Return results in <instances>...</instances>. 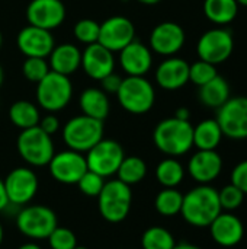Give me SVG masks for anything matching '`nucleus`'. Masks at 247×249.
<instances>
[{
  "instance_id": "f257e3e1",
  "label": "nucleus",
  "mask_w": 247,
  "mask_h": 249,
  "mask_svg": "<svg viewBox=\"0 0 247 249\" xmlns=\"http://www.w3.org/2000/svg\"><path fill=\"white\" fill-rule=\"evenodd\" d=\"M221 212L218 191L211 185L199 184L183 196L181 214L194 228H208Z\"/></svg>"
},
{
  "instance_id": "f03ea898",
  "label": "nucleus",
  "mask_w": 247,
  "mask_h": 249,
  "mask_svg": "<svg viewBox=\"0 0 247 249\" xmlns=\"http://www.w3.org/2000/svg\"><path fill=\"white\" fill-rule=\"evenodd\" d=\"M153 142L169 158L183 156L194 147V125L176 117L166 118L156 125Z\"/></svg>"
},
{
  "instance_id": "7ed1b4c3",
  "label": "nucleus",
  "mask_w": 247,
  "mask_h": 249,
  "mask_svg": "<svg viewBox=\"0 0 247 249\" xmlns=\"http://www.w3.org/2000/svg\"><path fill=\"white\" fill-rule=\"evenodd\" d=\"M96 198L100 216L109 223H119L130 214L132 204L131 187L119 179L106 181Z\"/></svg>"
},
{
  "instance_id": "20e7f679",
  "label": "nucleus",
  "mask_w": 247,
  "mask_h": 249,
  "mask_svg": "<svg viewBox=\"0 0 247 249\" xmlns=\"http://www.w3.org/2000/svg\"><path fill=\"white\" fill-rule=\"evenodd\" d=\"M119 105L130 114L148 112L156 102V90L144 76H127L116 92Z\"/></svg>"
},
{
  "instance_id": "39448f33",
  "label": "nucleus",
  "mask_w": 247,
  "mask_h": 249,
  "mask_svg": "<svg viewBox=\"0 0 247 249\" xmlns=\"http://www.w3.org/2000/svg\"><path fill=\"white\" fill-rule=\"evenodd\" d=\"M103 139V121L87 115H76L63 127V140L71 150L86 153Z\"/></svg>"
},
{
  "instance_id": "423d86ee",
  "label": "nucleus",
  "mask_w": 247,
  "mask_h": 249,
  "mask_svg": "<svg viewBox=\"0 0 247 249\" xmlns=\"http://www.w3.org/2000/svg\"><path fill=\"white\" fill-rule=\"evenodd\" d=\"M19 156L33 168L47 166L54 156V143L49 134L44 133L38 125L22 130L17 142Z\"/></svg>"
},
{
  "instance_id": "0eeeda50",
  "label": "nucleus",
  "mask_w": 247,
  "mask_h": 249,
  "mask_svg": "<svg viewBox=\"0 0 247 249\" xmlns=\"http://www.w3.org/2000/svg\"><path fill=\"white\" fill-rule=\"evenodd\" d=\"M16 226L23 236L41 241L51 235V232L58 226V222L55 213L49 207L33 204L19 209L16 214Z\"/></svg>"
},
{
  "instance_id": "6e6552de",
  "label": "nucleus",
  "mask_w": 247,
  "mask_h": 249,
  "mask_svg": "<svg viewBox=\"0 0 247 249\" xmlns=\"http://www.w3.org/2000/svg\"><path fill=\"white\" fill-rule=\"evenodd\" d=\"M73 95V86L68 76L48 71V74L36 83V101L38 105L48 111L57 112L64 109Z\"/></svg>"
},
{
  "instance_id": "1a4fd4ad",
  "label": "nucleus",
  "mask_w": 247,
  "mask_h": 249,
  "mask_svg": "<svg viewBox=\"0 0 247 249\" xmlns=\"http://www.w3.org/2000/svg\"><path fill=\"white\" fill-rule=\"evenodd\" d=\"M234 50V39L229 29L217 26L205 31L197 44V53L199 60L211 63L214 66L227 61Z\"/></svg>"
},
{
  "instance_id": "9d476101",
  "label": "nucleus",
  "mask_w": 247,
  "mask_h": 249,
  "mask_svg": "<svg viewBox=\"0 0 247 249\" xmlns=\"http://www.w3.org/2000/svg\"><path fill=\"white\" fill-rule=\"evenodd\" d=\"M87 169L103 177L116 175L118 168L125 158L122 146L112 139H102L90 150L86 152Z\"/></svg>"
},
{
  "instance_id": "9b49d317",
  "label": "nucleus",
  "mask_w": 247,
  "mask_h": 249,
  "mask_svg": "<svg viewBox=\"0 0 247 249\" xmlns=\"http://www.w3.org/2000/svg\"><path fill=\"white\" fill-rule=\"evenodd\" d=\"M223 134L231 140L247 139V96L229 98L217 109L215 117Z\"/></svg>"
},
{
  "instance_id": "f8f14e48",
  "label": "nucleus",
  "mask_w": 247,
  "mask_h": 249,
  "mask_svg": "<svg viewBox=\"0 0 247 249\" xmlns=\"http://www.w3.org/2000/svg\"><path fill=\"white\" fill-rule=\"evenodd\" d=\"M9 204L23 207L33 200L38 193L39 181L36 174L26 166L15 168L3 179Z\"/></svg>"
},
{
  "instance_id": "ddd939ff",
  "label": "nucleus",
  "mask_w": 247,
  "mask_h": 249,
  "mask_svg": "<svg viewBox=\"0 0 247 249\" xmlns=\"http://www.w3.org/2000/svg\"><path fill=\"white\" fill-rule=\"evenodd\" d=\"M47 166L51 177L64 185H77L79 179L87 171V163L83 153L71 149L54 153Z\"/></svg>"
},
{
  "instance_id": "4468645a",
  "label": "nucleus",
  "mask_w": 247,
  "mask_h": 249,
  "mask_svg": "<svg viewBox=\"0 0 247 249\" xmlns=\"http://www.w3.org/2000/svg\"><path fill=\"white\" fill-rule=\"evenodd\" d=\"M135 39L134 23L125 16H111L99 23L98 42L112 53H119Z\"/></svg>"
},
{
  "instance_id": "2eb2a0df",
  "label": "nucleus",
  "mask_w": 247,
  "mask_h": 249,
  "mask_svg": "<svg viewBox=\"0 0 247 249\" xmlns=\"http://www.w3.org/2000/svg\"><path fill=\"white\" fill-rule=\"evenodd\" d=\"M185 31L176 22H162L150 34V50L163 57H172L185 45Z\"/></svg>"
},
{
  "instance_id": "dca6fc26",
  "label": "nucleus",
  "mask_w": 247,
  "mask_h": 249,
  "mask_svg": "<svg viewBox=\"0 0 247 249\" xmlns=\"http://www.w3.org/2000/svg\"><path fill=\"white\" fill-rule=\"evenodd\" d=\"M28 23L47 31L58 28L66 19V7L61 0H32L26 7Z\"/></svg>"
},
{
  "instance_id": "f3484780",
  "label": "nucleus",
  "mask_w": 247,
  "mask_h": 249,
  "mask_svg": "<svg viewBox=\"0 0 247 249\" xmlns=\"http://www.w3.org/2000/svg\"><path fill=\"white\" fill-rule=\"evenodd\" d=\"M19 51L25 57H42L47 58L55 47L51 31L28 25L20 29L16 38Z\"/></svg>"
},
{
  "instance_id": "a211bd4d",
  "label": "nucleus",
  "mask_w": 247,
  "mask_h": 249,
  "mask_svg": "<svg viewBox=\"0 0 247 249\" xmlns=\"http://www.w3.org/2000/svg\"><path fill=\"white\" fill-rule=\"evenodd\" d=\"M213 241L223 248H233L243 241L245 225L231 212H221L208 226Z\"/></svg>"
},
{
  "instance_id": "6ab92c4d",
  "label": "nucleus",
  "mask_w": 247,
  "mask_h": 249,
  "mask_svg": "<svg viewBox=\"0 0 247 249\" xmlns=\"http://www.w3.org/2000/svg\"><path fill=\"white\" fill-rule=\"evenodd\" d=\"M223 171V159L217 150H198L188 162V174L194 181L210 185Z\"/></svg>"
},
{
  "instance_id": "aec40b11",
  "label": "nucleus",
  "mask_w": 247,
  "mask_h": 249,
  "mask_svg": "<svg viewBox=\"0 0 247 249\" xmlns=\"http://www.w3.org/2000/svg\"><path fill=\"white\" fill-rule=\"evenodd\" d=\"M82 67L90 79L102 80L115 70L114 53L99 42L86 45L82 53Z\"/></svg>"
},
{
  "instance_id": "412c9836",
  "label": "nucleus",
  "mask_w": 247,
  "mask_h": 249,
  "mask_svg": "<svg viewBox=\"0 0 247 249\" xmlns=\"http://www.w3.org/2000/svg\"><path fill=\"white\" fill-rule=\"evenodd\" d=\"M119 64L128 76H146L153 66L150 47L134 39L119 51Z\"/></svg>"
},
{
  "instance_id": "4be33fe9",
  "label": "nucleus",
  "mask_w": 247,
  "mask_h": 249,
  "mask_svg": "<svg viewBox=\"0 0 247 249\" xmlns=\"http://www.w3.org/2000/svg\"><path fill=\"white\" fill-rule=\"evenodd\" d=\"M156 82L162 89L178 90L189 82V64L179 57H167L156 69Z\"/></svg>"
},
{
  "instance_id": "5701e85b",
  "label": "nucleus",
  "mask_w": 247,
  "mask_h": 249,
  "mask_svg": "<svg viewBox=\"0 0 247 249\" xmlns=\"http://www.w3.org/2000/svg\"><path fill=\"white\" fill-rule=\"evenodd\" d=\"M48 57L49 70L64 76L76 73L82 66V51L70 42L55 45Z\"/></svg>"
},
{
  "instance_id": "b1692460",
  "label": "nucleus",
  "mask_w": 247,
  "mask_h": 249,
  "mask_svg": "<svg viewBox=\"0 0 247 249\" xmlns=\"http://www.w3.org/2000/svg\"><path fill=\"white\" fill-rule=\"evenodd\" d=\"M79 105L83 115L92 117L99 121H105L111 111L108 95L99 88H87L80 93Z\"/></svg>"
},
{
  "instance_id": "393cba45",
  "label": "nucleus",
  "mask_w": 247,
  "mask_h": 249,
  "mask_svg": "<svg viewBox=\"0 0 247 249\" xmlns=\"http://www.w3.org/2000/svg\"><path fill=\"white\" fill-rule=\"evenodd\" d=\"M198 98L202 105L218 109L230 98V85L223 76L217 74L213 80L199 88Z\"/></svg>"
},
{
  "instance_id": "a878e982",
  "label": "nucleus",
  "mask_w": 247,
  "mask_h": 249,
  "mask_svg": "<svg viewBox=\"0 0 247 249\" xmlns=\"http://www.w3.org/2000/svg\"><path fill=\"white\" fill-rule=\"evenodd\" d=\"M224 134L215 118L201 121L194 127V146L198 150H217Z\"/></svg>"
},
{
  "instance_id": "bb28decb",
  "label": "nucleus",
  "mask_w": 247,
  "mask_h": 249,
  "mask_svg": "<svg viewBox=\"0 0 247 249\" xmlns=\"http://www.w3.org/2000/svg\"><path fill=\"white\" fill-rule=\"evenodd\" d=\"M204 13L210 22L218 26H226L236 19L239 3L236 0H205Z\"/></svg>"
},
{
  "instance_id": "cd10ccee",
  "label": "nucleus",
  "mask_w": 247,
  "mask_h": 249,
  "mask_svg": "<svg viewBox=\"0 0 247 249\" xmlns=\"http://www.w3.org/2000/svg\"><path fill=\"white\" fill-rule=\"evenodd\" d=\"M9 120L17 128L26 130L38 125L41 114L35 104L29 101H16L9 108Z\"/></svg>"
},
{
  "instance_id": "c85d7f7f",
  "label": "nucleus",
  "mask_w": 247,
  "mask_h": 249,
  "mask_svg": "<svg viewBox=\"0 0 247 249\" xmlns=\"http://www.w3.org/2000/svg\"><path fill=\"white\" fill-rule=\"evenodd\" d=\"M156 178L163 188H176L185 178V168L176 158H166L157 165Z\"/></svg>"
},
{
  "instance_id": "c756f323",
  "label": "nucleus",
  "mask_w": 247,
  "mask_h": 249,
  "mask_svg": "<svg viewBox=\"0 0 247 249\" xmlns=\"http://www.w3.org/2000/svg\"><path fill=\"white\" fill-rule=\"evenodd\" d=\"M118 178L121 182L127 184V185H135L138 182H141L146 175H147V165L146 162L138 158V156H125L118 168L116 172Z\"/></svg>"
},
{
  "instance_id": "7c9ffc66",
  "label": "nucleus",
  "mask_w": 247,
  "mask_h": 249,
  "mask_svg": "<svg viewBox=\"0 0 247 249\" xmlns=\"http://www.w3.org/2000/svg\"><path fill=\"white\" fill-rule=\"evenodd\" d=\"M183 203V194L176 188H163L154 200V207L159 214L165 217H173L181 214Z\"/></svg>"
},
{
  "instance_id": "2f4dec72",
  "label": "nucleus",
  "mask_w": 247,
  "mask_h": 249,
  "mask_svg": "<svg viewBox=\"0 0 247 249\" xmlns=\"http://www.w3.org/2000/svg\"><path fill=\"white\" fill-rule=\"evenodd\" d=\"M175 245L173 235L162 226H151L141 236L143 249H173Z\"/></svg>"
},
{
  "instance_id": "473e14b6",
  "label": "nucleus",
  "mask_w": 247,
  "mask_h": 249,
  "mask_svg": "<svg viewBox=\"0 0 247 249\" xmlns=\"http://www.w3.org/2000/svg\"><path fill=\"white\" fill-rule=\"evenodd\" d=\"M49 71V64L42 57H26L22 64V73L25 79L32 83L41 82Z\"/></svg>"
},
{
  "instance_id": "72a5a7b5",
  "label": "nucleus",
  "mask_w": 247,
  "mask_h": 249,
  "mask_svg": "<svg viewBox=\"0 0 247 249\" xmlns=\"http://www.w3.org/2000/svg\"><path fill=\"white\" fill-rule=\"evenodd\" d=\"M217 74V67L204 60H198L194 64H189V82H192L198 88L213 80Z\"/></svg>"
},
{
  "instance_id": "f704fd0d",
  "label": "nucleus",
  "mask_w": 247,
  "mask_h": 249,
  "mask_svg": "<svg viewBox=\"0 0 247 249\" xmlns=\"http://www.w3.org/2000/svg\"><path fill=\"white\" fill-rule=\"evenodd\" d=\"M218 198L223 212H234L242 207L245 201V193L234 184H229L218 191Z\"/></svg>"
},
{
  "instance_id": "c9c22d12",
  "label": "nucleus",
  "mask_w": 247,
  "mask_h": 249,
  "mask_svg": "<svg viewBox=\"0 0 247 249\" xmlns=\"http://www.w3.org/2000/svg\"><path fill=\"white\" fill-rule=\"evenodd\" d=\"M74 36L79 42L90 45L98 42L99 38V23L93 19H80L74 25Z\"/></svg>"
},
{
  "instance_id": "e433bc0d",
  "label": "nucleus",
  "mask_w": 247,
  "mask_h": 249,
  "mask_svg": "<svg viewBox=\"0 0 247 249\" xmlns=\"http://www.w3.org/2000/svg\"><path fill=\"white\" fill-rule=\"evenodd\" d=\"M47 239L51 249H73L77 247L76 235L70 229L61 226H57Z\"/></svg>"
},
{
  "instance_id": "4c0bfd02",
  "label": "nucleus",
  "mask_w": 247,
  "mask_h": 249,
  "mask_svg": "<svg viewBox=\"0 0 247 249\" xmlns=\"http://www.w3.org/2000/svg\"><path fill=\"white\" fill-rule=\"evenodd\" d=\"M105 178L92 172V171H86L84 175L79 179L77 182V187L80 188V191L87 196V197H98L105 185Z\"/></svg>"
},
{
  "instance_id": "58836bf2",
  "label": "nucleus",
  "mask_w": 247,
  "mask_h": 249,
  "mask_svg": "<svg viewBox=\"0 0 247 249\" xmlns=\"http://www.w3.org/2000/svg\"><path fill=\"white\" fill-rule=\"evenodd\" d=\"M231 184L240 188L247 196V159L237 163L231 171Z\"/></svg>"
},
{
  "instance_id": "ea45409f",
  "label": "nucleus",
  "mask_w": 247,
  "mask_h": 249,
  "mask_svg": "<svg viewBox=\"0 0 247 249\" xmlns=\"http://www.w3.org/2000/svg\"><path fill=\"white\" fill-rule=\"evenodd\" d=\"M100 82V89L106 93V95H116L119 86H121V82H122V77L115 74V71H112L111 74L105 76Z\"/></svg>"
},
{
  "instance_id": "a19ab883",
  "label": "nucleus",
  "mask_w": 247,
  "mask_h": 249,
  "mask_svg": "<svg viewBox=\"0 0 247 249\" xmlns=\"http://www.w3.org/2000/svg\"><path fill=\"white\" fill-rule=\"evenodd\" d=\"M38 127H39L44 133L52 136V134H55V133L60 130V120L51 112V114H48V115H45V117H42V118L39 120Z\"/></svg>"
},
{
  "instance_id": "79ce46f5",
  "label": "nucleus",
  "mask_w": 247,
  "mask_h": 249,
  "mask_svg": "<svg viewBox=\"0 0 247 249\" xmlns=\"http://www.w3.org/2000/svg\"><path fill=\"white\" fill-rule=\"evenodd\" d=\"M7 206H9V200H7V196H6L4 184H3V181L0 179V213L4 212Z\"/></svg>"
},
{
  "instance_id": "37998d69",
  "label": "nucleus",
  "mask_w": 247,
  "mask_h": 249,
  "mask_svg": "<svg viewBox=\"0 0 247 249\" xmlns=\"http://www.w3.org/2000/svg\"><path fill=\"white\" fill-rule=\"evenodd\" d=\"M175 117H176V118H179V120L189 121L191 112H189V109H188V108H185V107H181V108H178V109H176V112H175Z\"/></svg>"
},
{
  "instance_id": "c03bdc74",
  "label": "nucleus",
  "mask_w": 247,
  "mask_h": 249,
  "mask_svg": "<svg viewBox=\"0 0 247 249\" xmlns=\"http://www.w3.org/2000/svg\"><path fill=\"white\" fill-rule=\"evenodd\" d=\"M173 249H202L194 244H188V242H182V244H176Z\"/></svg>"
},
{
  "instance_id": "a18cd8bd",
  "label": "nucleus",
  "mask_w": 247,
  "mask_h": 249,
  "mask_svg": "<svg viewBox=\"0 0 247 249\" xmlns=\"http://www.w3.org/2000/svg\"><path fill=\"white\" fill-rule=\"evenodd\" d=\"M17 249H42L39 245H36L35 242H26L23 245H20Z\"/></svg>"
},
{
  "instance_id": "49530a36",
  "label": "nucleus",
  "mask_w": 247,
  "mask_h": 249,
  "mask_svg": "<svg viewBox=\"0 0 247 249\" xmlns=\"http://www.w3.org/2000/svg\"><path fill=\"white\" fill-rule=\"evenodd\" d=\"M140 1L141 4H147V6H153V4H159L162 0H137Z\"/></svg>"
},
{
  "instance_id": "de8ad7c7",
  "label": "nucleus",
  "mask_w": 247,
  "mask_h": 249,
  "mask_svg": "<svg viewBox=\"0 0 247 249\" xmlns=\"http://www.w3.org/2000/svg\"><path fill=\"white\" fill-rule=\"evenodd\" d=\"M3 79H4V74H3V69H1V66H0V86L3 85Z\"/></svg>"
},
{
  "instance_id": "09e8293b",
  "label": "nucleus",
  "mask_w": 247,
  "mask_h": 249,
  "mask_svg": "<svg viewBox=\"0 0 247 249\" xmlns=\"http://www.w3.org/2000/svg\"><path fill=\"white\" fill-rule=\"evenodd\" d=\"M3 242V226H1V222H0V245Z\"/></svg>"
},
{
  "instance_id": "8fccbe9b",
  "label": "nucleus",
  "mask_w": 247,
  "mask_h": 249,
  "mask_svg": "<svg viewBox=\"0 0 247 249\" xmlns=\"http://www.w3.org/2000/svg\"><path fill=\"white\" fill-rule=\"evenodd\" d=\"M239 3V6H246L247 7V0H236Z\"/></svg>"
},
{
  "instance_id": "3c124183",
  "label": "nucleus",
  "mask_w": 247,
  "mask_h": 249,
  "mask_svg": "<svg viewBox=\"0 0 247 249\" xmlns=\"http://www.w3.org/2000/svg\"><path fill=\"white\" fill-rule=\"evenodd\" d=\"M1 45H3V35H1V32H0V48H1Z\"/></svg>"
},
{
  "instance_id": "603ef678",
  "label": "nucleus",
  "mask_w": 247,
  "mask_h": 249,
  "mask_svg": "<svg viewBox=\"0 0 247 249\" xmlns=\"http://www.w3.org/2000/svg\"><path fill=\"white\" fill-rule=\"evenodd\" d=\"M73 249H87V248H84V247H79V245H77L76 248H73Z\"/></svg>"
},
{
  "instance_id": "864d4df0",
  "label": "nucleus",
  "mask_w": 247,
  "mask_h": 249,
  "mask_svg": "<svg viewBox=\"0 0 247 249\" xmlns=\"http://www.w3.org/2000/svg\"><path fill=\"white\" fill-rule=\"evenodd\" d=\"M122 1H128V0H122Z\"/></svg>"
}]
</instances>
